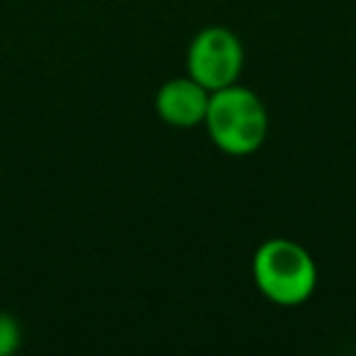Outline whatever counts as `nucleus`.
Listing matches in <instances>:
<instances>
[{
	"mask_svg": "<svg viewBox=\"0 0 356 356\" xmlns=\"http://www.w3.org/2000/svg\"><path fill=\"white\" fill-rule=\"evenodd\" d=\"M203 125L217 150L228 156H250L267 139L270 114L264 100L236 81L211 92Z\"/></svg>",
	"mask_w": 356,
	"mask_h": 356,
	"instance_id": "f257e3e1",
	"label": "nucleus"
},
{
	"mask_svg": "<svg viewBox=\"0 0 356 356\" xmlns=\"http://www.w3.org/2000/svg\"><path fill=\"white\" fill-rule=\"evenodd\" d=\"M256 289L275 306H300L317 289V261L295 239L270 236L264 239L250 261Z\"/></svg>",
	"mask_w": 356,
	"mask_h": 356,
	"instance_id": "f03ea898",
	"label": "nucleus"
},
{
	"mask_svg": "<svg viewBox=\"0 0 356 356\" xmlns=\"http://www.w3.org/2000/svg\"><path fill=\"white\" fill-rule=\"evenodd\" d=\"M245 67V47L231 28L209 25L197 31L186 47V75L209 92L239 81Z\"/></svg>",
	"mask_w": 356,
	"mask_h": 356,
	"instance_id": "7ed1b4c3",
	"label": "nucleus"
},
{
	"mask_svg": "<svg viewBox=\"0 0 356 356\" xmlns=\"http://www.w3.org/2000/svg\"><path fill=\"white\" fill-rule=\"evenodd\" d=\"M209 97L211 92L200 86L192 75L170 78L156 89V114L172 128H195L206 120Z\"/></svg>",
	"mask_w": 356,
	"mask_h": 356,
	"instance_id": "20e7f679",
	"label": "nucleus"
},
{
	"mask_svg": "<svg viewBox=\"0 0 356 356\" xmlns=\"http://www.w3.org/2000/svg\"><path fill=\"white\" fill-rule=\"evenodd\" d=\"M22 342V331H19V323L0 312V356H11Z\"/></svg>",
	"mask_w": 356,
	"mask_h": 356,
	"instance_id": "39448f33",
	"label": "nucleus"
}]
</instances>
